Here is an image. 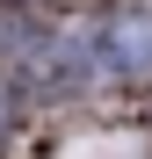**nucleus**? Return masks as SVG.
Instances as JSON below:
<instances>
[{"label":"nucleus","instance_id":"obj_1","mask_svg":"<svg viewBox=\"0 0 152 159\" xmlns=\"http://www.w3.org/2000/svg\"><path fill=\"white\" fill-rule=\"evenodd\" d=\"M109 65H123V72H152V7H123L116 22H109Z\"/></svg>","mask_w":152,"mask_h":159}]
</instances>
